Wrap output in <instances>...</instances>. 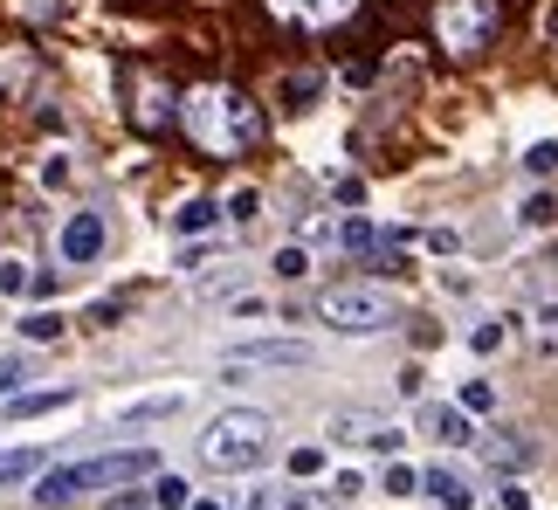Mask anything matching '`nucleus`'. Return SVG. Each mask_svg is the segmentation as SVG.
I'll use <instances>...</instances> for the list:
<instances>
[{"instance_id":"obj_1","label":"nucleus","mask_w":558,"mask_h":510,"mask_svg":"<svg viewBox=\"0 0 558 510\" xmlns=\"http://www.w3.org/2000/svg\"><path fill=\"white\" fill-rule=\"evenodd\" d=\"M180 124H186V138L201 145V153H214V159H234V153H248V145L263 138V111H255V97L228 90V83H201V90H186L180 97Z\"/></svg>"},{"instance_id":"obj_2","label":"nucleus","mask_w":558,"mask_h":510,"mask_svg":"<svg viewBox=\"0 0 558 510\" xmlns=\"http://www.w3.org/2000/svg\"><path fill=\"white\" fill-rule=\"evenodd\" d=\"M145 476H159V449H111V456H90V462H49L28 497L41 510H70L90 490H118V483H145Z\"/></svg>"},{"instance_id":"obj_3","label":"nucleus","mask_w":558,"mask_h":510,"mask_svg":"<svg viewBox=\"0 0 558 510\" xmlns=\"http://www.w3.org/2000/svg\"><path fill=\"white\" fill-rule=\"evenodd\" d=\"M269 435H276V421L263 408H228V414L207 421L201 462H207V470H221V476H242V470H255V462L269 456Z\"/></svg>"},{"instance_id":"obj_4","label":"nucleus","mask_w":558,"mask_h":510,"mask_svg":"<svg viewBox=\"0 0 558 510\" xmlns=\"http://www.w3.org/2000/svg\"><path fill=\"white\" fill-rule=\"evenodd\" d=\"M317 325L345 331V338H379L400 325V296L379 290V283H331L317 296Z\"/></svg>"},{"instance_id":"obj_5","label":"nucleus","mask_w":558,"mask_h":510,"mask_svg":"<svg viewBox=\"0 0 558 510\" xmlns=\"http://www.w3.org/2000/svg\"><path fill=\"white\" fill-rule=\"evenodd\" d=\"M497 35V0H441L435 8V41L448 56H476Z\"/></svg>"},{"instance_id":"obj_6","label":"nucleus","mask_w":558,"mask_h":510,"mask_svg":"<svg viewBox=\"0 0 558 510\" xmlns=\"http://www.w3.org/2000/svg\"><path fill=\"white\" fill-rule=\"evenodd\" d=\"M104 248H111V221H104L97 207H76V215L56 228V255H62L70 269H90Z\"/></svg>"},{"instance_id":"obj_7","label":"nucleus","mask_w":558,"mask_h":510,"mask_svg":"<svg viewBox=\"0 0 558 510\" xmlns=\"http://www.w3.org/2000/svg\"><path fill=\"white\" fill-rule=\"evenodd\" d=\"M228 366H276V373H290V366H311V345L304 338H234L228 345Z\"/></svg>"},{"instance_id":"obj_8","label":"nucleus","mask_w":558,"mask_h":510,"mask_svg":"<svg viewBox=\"0 0 558 510\" xmlns=\"http://www.w3.org/2000/svg\"><path fill=\"white\" fill-rule=\"evenodd\" d=\"M421 490H427V503H435V510H476V483H469L456 462H427V470H421Z\"/></svg>"},{"instance_id":"obj_9","label":"nucleus","mask_w":558,"mask_h":510,"mask_svg":"<svg viewBox=\"0 0 558 510\" xmlns=\"http://www.w3.org/2000/svg\"><path fill=\"white\" fill-rule=\"evenodd\" d=\"M421 428L435 435L441 449H476V435H483V428H476V421H469L462 408H427V414H421Z\"/></svg>"},{"instance_id":"obj_10","label":"nucleus","mask_w":558,"mask_h":510,"mask_svg":"<svg viewBox=\"0 0 558 510\" xmlns=\"http://www.w3.org/2000/svg\"><path fill=\"white\" fill-rule=\"evenodd\" d=\"M62 408H76V387H41V393L0 400V414H8V421H41V414H62Z\"/></svg>"},{"instance_id":"obj_11","label":"nucleus","mask_w":558,"mask_h":510,"mask_svg":"<svg viewBox=\"0 0 558 510\" xmlns=\"http://www.w3.org/2000/svg\"><path fill=\"white\" fill-rule=\"evenodd\" d=\"M214 228H221V201H214V194H186V201L173 207V235H180V242L214 235Z\"/></svg>"},{"instance_id":"obj_12","label":"nucleus","mask_w":558,"mask_h":510,"mask_svg":"<svg viewBox=\"0 0 558 510\" xmlns=\"http://www.w3.org/2000/svg\"><path fill=\"white\" fill-rule=\"evenodd\" d=\"M476 462H489V470H504V476H518L538 462V449L531 441H504V435H476Z\"/></svg>"},{"instance_id":"obj_13","label":"nucleus","mask_w":558,"mask_h":510,"mask_svg":"<svg viewBox=\"0 0 558 510\" xmlns=\"http://www.w3.org/2000/svg\"><path fill=\"white\" fill-rule=\"evenodd\" d=\"M186 408L180 393H145V400H132V408H118V428H153V421H173Z\"/></svg>"},{"instance_id":"obj_14","label":"nucleus","mask_w":558,"mask_h":510,"mask_svg":"<svg viewBox=\"0 0 558 510\" xmlns=\"http://www.w3.org/2000/svg\"><path fill=\"white\" fill-rule=\"evenodd\" d=\"M41 470H49V449H0V490L8 483H35Z\"/></svg>"},{"instance_id":"obj_15","label":"nucleus","mask_w":558,"mask_h":510,"mask_svg":"<svg viewBox=\"0 0 558 510\" xmlns=\"http://www.w3.org/2000/svg\"><path fill=\"white\" fill-rule=\"evenodd\" d=\"M352 8L359 0H296V21H304V28H338V21H352Z\"/></svg>"},{"instance_id":"obj_16","label":"nucleus","mask_w":558,"mask_h":510,"mask_svg":"<svg viewBox=\"0 0 558 510\" xmlns=\"http://www.w3.org/2000/svg\"><path fill=\"white\" fill-rule=\"evenodd\" d=\"M221 221H234V228H255V221H263V194H255V186H234V194L221 201Z\"/></svg>"},{"instance_id":"obj_17","label":"nucleus","mask_w":558,"mask_h":510,"mask_svg":"<svg viewBox=\"0 0 558 510\" xmlns=\"http://www.w3.org/2000/svg\"><path fill=\"white\" fill-rule=\"evenodd\" d=\"M186 503H193V483L173 476V470H159L153 476V510H186Z\"/></svg>"},{"instance_id":"obj_18","label":"nucleus","mask_w":558,"mask_h":510,"mask_svg":"<svg viewBox=\"0 0 558 510\" xmlns=\"http://www.w3.org/2000/svg\"><path fill=\"white\" fill-rule=\"evenodd\" d=\"M518 166H524V180H551L558 173V138H531Z\"/></svg>"},{"instance_id":"obj_19","label":"nucleus","mask_w":558,"mask_h":510,"mask_svg":"<svg viewBox=\"0 0 558 510\" xmlns=\"http://www.w3.org/2000/svg\"><path fill=\"white\" fill-rule=\"evenodd\" d=\"M338 242H345L352 255H373V248H379V228H373V215H345V221H338Z\"/></svg>"},{"instance_id":"obj_20","label":"nucleus","mask_w":558,"mask_h":510,"mask_svg":"<svg viewBox=\"0 0 558 510\" xmlns=\"http://www.w3.org/2000/svg\"><path fill=\"white\" fill-rule=\"evenodd\" d=\"M456 408L476 421V414H497V387L489 379H462V393H456Z\"/></svg>"},{"instance_id":"obj_21","label":"nucleus","mask_w":558,"mask_h":510,"mask_svg":"<svg viewBox=\"0 0 558 510\" xmlns=\"http://www.w3.org/2000/svg\"><path fill=\"white\" fill-rule=\"evenodd\" d=\"M166 118H173V97H166L159 83H145V90H138V124H145V132H159Z\"/></svg>"},{"instance_id":"obj_22","label":"nucleus","mask_w":558,"mask_h":510,"mask_svg":"<svg viewBox=\"0 0 558 510\" xmlns=\"http://www.w3.org/2000/svg\"><path fill=\"white\" fill-rule=\"evenodd\" d=\"M325 97V76H283V111H311Z\"/></svg>"},{"instance_id":"obj_23","label":"nucleus","mask_w":558,"mask_h":510,"mask_svg":"<svg viewBox=\"0 0 558 510\" xmlns=\"http://www.w3.org/2000/svg\"><path fill=\"white\" fill-rule=\"evenodd\" d=\"M14 331L28 338V345H49V338H62V311H28Z\"/></svg>"},{"instance_id":"obj_24","label":"nucleus","mask_w":558,"mask_h":510,"mask_svg":"<svg viewBox=\"0 0 558 510\" xmlns=\"http://www.w3.org/2000/svg\"><path fill=\"white\" fill-rule=\"evenodd\" d=\"M331 435L359 449V441H373V435H379V421H373V414H331Z\"/></svg>"},{"instance_id":"obj_25","label":"nucleus","mask_w":558,"mask_h":510,"mask_svg":"<svg viewBox=\"0 0 558 510\" xmlns=\"http://www.w3.org/2000/svg\"><path fill=\"white\" fill-rule=\"evenodd\" d=\"M28 290H35L28 263H21V255H0V296H28Z\"/></svg>"},{"instance_id":"obj_26","label":"nucleus","mask_w":558,"mask_h":510,"mask_svg":"<svg viewBox=\"0 0 558 510\" xmlns=\"http://www.w3.org/2000/svg\"><path fill=\"white\" fill-rule=\"evenodd\" d=\"M497 345H504V317H476V325H469V352L489 359Z\"/></svg>"},{"instance_id":"obj_27","label":"nucleus","mask_w":558,"mask_h":510,"mask_svg":"<svg viewBox=\"0 0 558 510\" xmlns=\"http://www.w3.org/2000/svg\"><path fill=\"white\" fill-rule=\"evenodd\" d=\"M14 393H28V359H0V400H14Z\"/></svg>"},{"instance_id":"obj_28","label":"nucleus","mask_w":558,"mask_h":510,"mask_svg":"<svg viewBox=\"0 0 558 510\" xmlns=\"http://www.w3.org/2000/svg\"><path fill=\"white\" fill-rule=\"evenodd\" d=\"M70 173H76V166H70V153H49V159H41V186H49V194H62V186H70Z\"/></svg>"},{"instance_id":"obj_29","label":"nucleus","mask_w":558,"mask_h":510,"mask_svg":"<svg viewBox=\"0 0 558 510\" xmlns=\"http://www.w3.org/2000/svg\"><path fill=\"white\" fill-rule=\"evenodd\" d=\"M386 497H421V470L393 462V470H386Z\"/></svg>"},{"instance_id":"obj_30","label":"nucleus","mask_w":558,"mask_h":510,"mask_svg":"<svg viewBox=\"0 0 558 510\" xmlns=\"http://www.w3.org/2000/svg\"><path fill=\"white\" fill-rule=\"evenodd\" d=\"M518 221H524V228H545V221H551V194H524V201H518Z\"/></svg>"},{"instance_id":"obj_31","label":"nucleus","mask_w":558,"mask_h":510,"mask_svg":"<svg viewBox=\"0 0 558 510\" xmlns=\"http://www.w3.org/2000/svg\"><path fill=\"white\" fill-rule=\"evenodd\" d=\"M14 14H28V21H62V14H70V0H14Z\"/></svg>"},{"instance_id":"obj_32","label":"nucleus","mask_w":558,"mask_h":510,"mask_svg":"<svg viewBox=\"0 0 558 510\" xmlns=\"http://www.w3.org/2000/svg\"><path fill=\"white\" fill-rule=\"evenodd\" d=\"M531 325H538L551 345H558V296H538V304H531Z\"/></svg>"},{"instance_id":"obj_33","label":"nucleus","mask_w":558,"mask_h":510,"mask_svg":"<svg viewBox=\"0 0 558 510\" xmlns=\"http://www.w3.org/2000/svg\"><path fill=\"white\" fill-rule=\"evenodd\" d=\"M304 269H311V255L296 248V242H290V248H276V276H290V283H296V276H304Z\"/></svg>"},{"instance_id":"obj_34","label":"nucleus","mask_w":558,"mask_h":510,"mask_svg":"<svg viewBox=\"0 0 558 510\" xmlns=\"http://www.w3.org/2000/svg\"><path fill=\"white\" fill-rule=\"evenodd\" d=\"M290 476H325V449H290Z\"/></svg>"},{"instance_id":"obj_35","label":"nucleus","mask_w":558,"mask_h":510,"mask_svg":"<svg viewBox=\"0 0 558 510\" xmlns=\"http://www.w3.org/2000/svg\"><path fill=\"white\" fill-rule=\"evenodd\" d=\"M497 510H531V490H524L518 476H510V483H497Z\"/></svg>"},{"instance_id":"obj_36","label":"nucleus","mask_w":558,"mask_h":510,"mask_svg":"<svg viewBox=\"0 0 558 510\" xmlns=\"http://www.w3.org/2000/svg\"><path fill=\"white\" fill-rule=\"evenodd\" d=\"M421 242H427V255H456V248H462V235H456V228H427Z\"/></svg>"},{"instance_id":"obj_37","label":"nucleus","mask_w":558,"mask_h":510,"mask_svg":"<svg viewBox=\"0 0 558 510\" xmlns=\"http://www.w3.org/2000/svg\"><path fill=\"white\" fill-rule=\"evenodd\" d=\"M242 510H276V490H248V497H242Z\"/></svg>"},{"instance_id":"obj_38","label":"nucleus","mask_w":558,"mask_h":510,"mask_svg":"<svg viewBox=\"0 0 558 510\" xmlns=\"http://www.w3.org/2000/svg\"><path fill=\"white\" fill-rule=\"evenodd\" d=\"M186 510H221V503H214V497H193V503H186Z\"/></svg>"},{"instance_id":"obj_39","label":"nucleus","mask_w":558,"mask_h":510,"mask_svg":"<svg viewBox=\"0 0 558 510\" xmlns=\"http://www.w3.org/2000/svg\"><path fill=\"white\" fill-rule=\"evenodd\" d=\"M269 8H276V14H290V8H296V0H269Z\"/></svg>"},{"instance_id":"obj_40","label":"nucleus","mask_w":558,"mask_h":510,"mask_svg":"<svg viewBox=\"0 0 558 510\" xmlns=\"http://www.w3.org/2000/svg\"><path fill=\"white\" fill-rule=\"evenodd\" d=\"M276 510H304V497H290V503H276Z\"/></svg>"},{"instance_id":"obj_41","label":"nucleus","mask_w":558,"mask_h":510,"mask_svg":"<svg viewBox=\"0 0 558 510\" xmlns=\"http://www.w3.org/2000/svg\"><path fill=\"white\" fill-rule=\"evenodd\" d=\"M111 510H138V503H111Z\"/></svg>"}]
</instances>
